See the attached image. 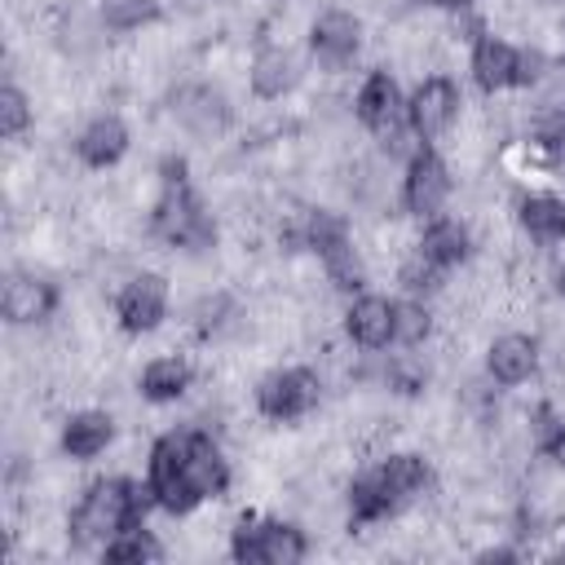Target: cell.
Here are the masks:
<instances>
[{"mask_svg":"<svg viewBox=\"0 0 565 565\" xmlns=\"http://www.w3.org/2000/svg\"><path fill=\"white\" fill-rule=\"evenodd\" d=\"M146 490L168 516H190L230 490V459L207 428H168L146 455Z\"/></svg>","mask_w":565,"mask_h":565,"instance_id":"1","label":"cell"},{"mask_svg":"<svg viewBox=\"0 0 565 565\" xmlns=\"http://www.w3.org/2000/svg\"><path fill=\"white\" fill-rule=\"evenodd\" d=\"M150 234L172 252H212L216 247V216L190 185V163L181 154L159 159V199L150 207Z\"/></svg>","mask_w":565,"mask_h":565,"instance_id":"2","label":"cell"},{"mask_svg":"<svg viewBox=\"0 0 565 565\" xmlns=\"http://www.w3.org/2000/svg\"><path fill=\"white\" fill-rule=\"evenodd\" d=\"M150 503L154 499H150L146 481H132V477H97L75 499V508L66 516V539L79 552H93V547L102 552L124 525L146 521V508Z\"/></svg>","mask_w":565,"mask_h":565,"instance_id":"3","label":"cell"},{"mask_svg":"<svg viewBox=\"0 0 565 565\" xmlns=\"http://www.w3.org/2000/svg\"><path fill=\"white\" fill-rule=\"evenodd\" d=\"M296 238H300L305 252L318 256V265L327 269V282H331L335 291L358 296V291L366 287V265H362V256H358V247H353V230H349V221H344L340 212H331V207H309L305 221H300V230H296Z\"/></svg>","mask_w":565,"mask_h":565,"instance_id":"4","label":"cell"},{"mask_svg":"<svg viewBox=\"0 0 565 565\" xmlns=\"http://www.w3.org/2000/svg\"><path fill=\"white\" fill-rule=\"evenodd\" d=\"M230 556L238 565H300L309 556V534L282 516H243L230 534Z\"/></svg>","mask_w":565,"mask_h":565,"instance_id":"5","label":"cell"},{"mask_svg":"<svg viewBox=\"0 0 565 565\" xmlns=\"http://www.w3.org/2000/svg\"><path fill=\"white\" fill-rule=\"evenodd\" d=\"M539 53L530 49H516L512 40L494 35V31H481L472 40V53H468V71H472V84L481 93H508V88H530L539 79Z\"/></svg>","mask_w":565,"mask_h":565,"instance_id":"6","label":"cell"},{"mask_svg":"<svg viewBox=\"0 0 565 565\" xmlns=\"http://www.w3.org/2000/svg\"><path fill=\"white\" fill-rule=\"evenodd\" d=\"M322 402V380L313 366H274L256 384V411L269 424H300L318 411Z\"/></svg>","mask_w":565,"mask_h":565,"instance_id":"7","label":"cell"},{"mask_svg":"<svg viewBox=\"0 0 565 565\" xmlns=\"http://www.w3.org/2000/svg\"><path fill=\"white\" fill-rule=\"evenodd\" d=\"M353 115H358V124H362L375 141H384L388 150H397V141L411 132V124H406V97H402L397 79H393L384 66H375V71L362 75V84H358V93H353Z\"/></svg>","mask_w":565,"mask_h":565,"instance_id":"8","label":"cell"},{"mask_svg":"<svg viewBox=\"0 0 565 565\" xmlns=\"http://www.w3.org/2000/svg\"><path fill=\"white\" fill-rule=\"evenodd\" d=\"M459 110H463V93L450 75H424L406 93V124L415 141H428V146L441 141L459 124Z\"/></svg>","mask_w":565,"mask_h":565,"instance_id":"9","label":"cell"},{"mask_svg":"<svg viewBox=\"0 0 565 565\" xmlns=\"http://www.w3.org/2000/svg\"><path fill=\"white\" fill-rule=\"evenodd\" d=\"M455 190V177H450V163L437 154V146L419 141L411 154H406V168H402V207L419 221L437 216L446 207Z\"/></svg>","mask_w":565,"mask_h":565,"instance_id":"10","label":"cell"},{"mask_svg":"<svg viewBox=\"0 0 565 565\" xmlns=\"http://www.w3.org/2000/svg\"><path fill=\"white\" fill-rule=\"evenodd\" d=\"M168 305H172L168 278L154 274V269H141V274H128L124 287L115 291V322L128 335H150V331L163 327Z\"/></svg>","mask_w":565,"mask_h":565,"instance_id":"11","label":"cell"},{"mask_svg":"<svg viewBox=\"0 0 565 565\" xmlns=\"http://www.w3.org/2000/svg\"><path fill=\"white\" fill-rule=\"evenodd\" d=\"M172 119H177L190 137H199V141H216V137L230 132V124H234V106H230V97H225L216 84L194 79V84H181V88L172 93Z\"/></svg>","mask_w":565,"mask_h":565,"instance_id":"12","label":"cell"},{"mask_svg":"<svg viewBox=\"0 0 565 565\" xmlns=\"http://www.w3.org/2000/svg\"><path fill=\"white\" fill-rule=\"evenodd\" d=\"M62 291L53 278L35 274V269H9L4 287H0V313L9 327H40L57 313Z\"/></svg>","mask_w":565,"mask_h":565,"instance_id":"13","label":"cell"},{"mask_svg":"<svg viewBox=\"0 0 565 565\" xmlns=\"http://www.w3.org/2000/svg\"><path fill=\"white\" fill-rule=\"evenodd\" d=\"M362 49V18L349 9H322L309 26V57L322 71H344Z\"/></svg>","mask_w":565,"mask_h":565,"instance_id":"14","label":"cell"},{"mask_svg":"<svg viewBox=\"0 0 565 565\" xmlns=\"http://www.w3.org/2000/svg\"><path fill=\"white\" fill-rule=\"evenodd\" d=\"M393 322H397V300L380 291H358L344 309V335L366 353L393 349Z\"/></svg>","mask_w":565,"mask_h":565,"instance_id":"15","label":"cell"},{"mask_svg":"<svg viewBox=\"0 0 565 565\" xmlns=\"http://www.w3.org/2000/svg\"><path fill=\"white\" fill-rule=\"evenodd\" d=\"M128 141H132L128 124H124L115 110H102V115H93V119L75 132V159H79L84 168H93V172H106V168H115V163L128 154Z\"/></svg>","mask_w":565,"mask_h":565,"instance_id":"16","label":"cell"},{"mask_svg":"<svg viewBox=\"0 0 565 565\" xmlns=\"http://www.w3.org/2000/svg\"><path fill=\"white\" fill-rule=\"evenodd\" d=\"M539 371V340L525 331H503L486 349V375L499 388H516Z\"/></svg>","mask_w":565,"mask_h":565,"instance_id":"17","label":"cell"},{"mask_svg":"<svg viewBox=\"0 0 565 565\" xmlns=\"http://www.w3.org/2000/svg\"><path fill=\"white\" fill-rule=\"evenodd\" d=\"M375 468V477H380V486H384V494H388V503L402 512L406 503H415V499H424L428 494V486H433V463L419 455V450H393V455H384L380 463H371Z\"/></svg>","mask_w":565,"mask_h":565,"instance_id":"18","label":"cell"},{"mask_svg":"<svg viewBox=\"0 0 565 565\" xmlns=\"http://www.w3.org/2000/svg\"><path fill=\"white\" fill-rule=\"evenodd\" d=\"M300 75H305L300 71V57L287 44H265L247 62V84H252V93L260 102H282L287 93H296Z\"/></svg>","mask_w":565,"mask_h":565,"instance_id":"19","label":"cell"},{"mask_svg":"<svg viewBox=\"0 0 565 565\" xmlns=\"http://www.w3.org/2000/svg\"><path fill=\"white\" fill-rule=\"evenodd\" d=\"M415 252H419L433 269L450 274V269H459V265L472 256V234H468V225H463L459 216L437 212V216H428V221H424V234H419Z\"/></svg>","mask_w":565,"mask_h":565,"instance_id":"20","label":"cell"},{"mask_svg":"<svg viewBox=\"0 0 565 565\" xmlns=\"http://www.w3.org/2000/svg\"><path fill=\"white\" fill-rule=\"evenodd\" d=\"M110 441H115V419H110L106 411H93V406H88V411H75V415L62 419L57 446H62V455L75 459V463H88V459L106 455Z\"/></svg>","mask_w":565,"mask_h":565,"instance_id":"21","label":"cell"},{"mask_svg":"<svg viewBox=\"0 0 565 565\" xmlns=\"http://www.w3.org/2000/svg\"><path fill=\"white\" fill-rule=\"evenodd\" d=\"M190 384H194V366H190L181 353H159V358H150V362L141 366V375H137V393H141L146 402H154V406L181 402V397L190 393Z\"/></svg>","mask_w":565,"mask_h":565,"instance_id":"22","label":"cell"},{"mask_svg":"<svg viewBox=\"0 0 565 565\" xmlns=\"http://www.w3.org/2000/svg\"><path fill=\"white\" fill-rule=\"evenodd\" d=\"M516 225L534 238V243H565V199L561 194H521L516 199Z\"/></svg>","mask_w":565,"mask_h":565,"instance_id":"23","label":"cell"},{"mask_svg":"<svg viewBox=\"0 0 565 565\" xmlns=\"http://www.w3.org/2000/svg\"><path fill=\"white\" fill-rule=\"evenodd\" d=\"M344 508H349V530H366V525H380V521L397 516V508L388 503V494H384L375 468H362V472L349 481Z\"/></svg>","mask_w":565,"mask_h":565,"instance_id":"24","label":"cell"},{"mask_svg":"<svg viewBox=\"0 0 565 565\" xmlns=\"http://www.w3.org/2000/svg\"><path fill=\"white\" fill-rule=\"evenodd\" d=\"M102 561H110V565H150V561H163V543L154 539V530H146V521H132L102 547Z\"/></svg>","mask_w":565,"mask_h":565,"instance_id":"25","label":"cell"},{"mask_svg":"<svg viewBox=\"0 0 565 565\" xmlns=\"http://www.w3.org/2000/svg\"><path fill=\"white\" fill-rule=\"evenodd\" d=\"M97 18L110 35H132L163 18V0H97Z\"/></svg>","mask_w":565,"mask_h":565,"instance_id":"26","label":"cell"},{"mask_svg":"<svg viewBox=\"0 0 565 565\" xmlns=\"http://www.w3.org/2000/svg\"><path fill=\"white\" fill-rule=\"evenodd\" d=\"M428 335H433V309L424 305V296H406V300H397L393 344H397V349H419Z\"/></svg>","mask_w":565,"mask_h":565,"instance_id":"27","label":"cell"},{"mask_svg":"<svg viewBox=\"0 0 565 565\" xmlns=\"http://www.w3.org/2000/svg\"><path fill=\"white\" fill-rule=\"evenodd\" d=\"M530 428H534V446L543 459H552L561 472H565V419L552 411V406H539L530 415Z\"/></svg>","mask_w":565,"mask_h":565,"instance_id":"28","label":"cell"},{"mask_svg":"<svg viewBox=\"0 0 565 565\" xmlns=\"http://www.w3.org/2000/svg\"><path fill=\"white\" fill-rule=\"evenodd\" d=\"M31 119H35V110H31V97L9 79L4 88H0V137H9V141H18L26 128H31Z\"/></svg>","mask_w":565,"mask_h":565,"instance_id":"29","label":"cell"},{"mask_svg":"<svg viewBox=\"0 0 565 565\" xmlns=\"http://www.w3.org/2000/svg\"><path fill=\"white\" fill-rule=\"evenodd\" d=\"M534 150L552 163V168H565V110H547L539 124H534Z\"/></svg>","mask_w":565,"mask_h":565,"instance_id":"30","label":"cell"},{"mask_svg":"<svg viewBox=\"0 0 565 565\" xmlns=\"http://www.w3.org/2000/svg\"><path fill=\"white\" fill-rule=\"evenodd\" d=\"M234 318H238L234 300L216 291V296H207V300H203V305L194 309V331H199L203 340H212V335H221V331H225V327H230Z\"/></svg>","mask_w":565,"mask_h":565,"instance_id":"31","label":"cell"},{"mask_svg":"<svg viewBox=\"0 0 565 565\" xmlns=\"http://www.w3.org/2000/svg\"><path fill=\"white\" fill-rule=\"evenodd\" d=\"M441 278H446V274H441V269H433L419 252L402 265V287H406L411 296H428V291H437V282H441Z\"/></svg>","mask_w":565,"mask_h":565,"instance_id":"32","label":"cell"},{"mask_svg":"<svg viewBox=\"0 0 565 565\" xmlns=\"http://www.w3.org/2000/svg\"><path fill=\"white\" fill-rule=\"evenodd\" d=\"M516 556H521L516 547H486L481 552V561H516Z\"/></svg>","mask_w":565,"mask_h":565,"instance_id":"33","label":"cell"},{"mask_svg":"<svg viewBox=\"0 0 565 565\" xmlns=\"http://www.w3.org/2000/svg\"><path fill=\"white\" fill-rule=\"evenodd\" d=\"M433 4H441V9H468L472 0H433Z\"/></svg>","mask_w":565,"mask_h":565,"instance_id":"34","label":"cell"},{"mask_svg":"<svg viewBox=\"0 0 565 565\" xmlns=\"http://www.w3.org/2000/svg\"><path fill=\"white\" fill-rule=\"evenodd\" d=\"M556 556H561V561H565V547H561V552H556Z\"/></svg>","mask_w":565,"mask_h":565,"instance_id":"35","label":"cell"},{"mask_svg":"<svg viewBox=\"0 0 565 565\" xmlns=\"http://www.w3.org/2000/svg\"><path fill=\"white\" fill-rule=\"evenodd\" d=\"M561 71H565V53H561Z\"/></svg>","mask_w":565,"mask_h":565,"instance_id":"36","label":"cell"}]
</instances>
